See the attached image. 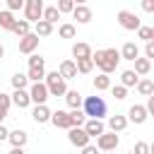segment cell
<instances>
[{
    "label": "cell",
    "mask_w": 154,
    "mask_h": 154,
    "mask_svg": "<svg viewBox=\"0 0 154 154\" xmlns=\"http://www.w3.org/2000/svg\"><path fill=\"white\" fill-rule=\"evenodd\" d=\"M140 5H142L144 12H149V14L154 12V0H140Z\"/></svg>",
    "instance_id": "41"
},
{
    "label": "cell",
    "mask_w": 154,
    "mask_h": 154,
    "mask_svg": "<svg viewBox=\"0 0 154 154\" xmlns=\"http://www.w3.org/2000/svg\"><path fill=\"white\" fill-rule=\"evenodd\" d=\"M10 106H12V96H10V94H2V91H0V108H2L5 113H7V111H10Z\"/></svg>",
    "instance_id": "39"
},
{
    "label": "cell",
    "mask_w": 154,
    "mask_h": 154,
    "mask_svg": "<svg viewBox=\"0 0 154 154\" xmlns=\"http://www.w3.org/2000/svg\"><path fill=\"white\" fill-rule=\"evenodd\" d=\"M55 5H58V10H60L63 14H67V12L72 14V10H75V5H77V2H75V0H58Z\"/></svg>",
    "instance_id": "35"
},
{
    "label": "cell",
    "mask_w": 154,
    "mask_h": 154,
    "mask_svg": "<svg viewBox=\"0 0 154 154\" xmlns=\"http://www.w3.org/2000/svg\"><path fill=\"white\" fill-rule=\"evenodd\" d=\"M144 55H147L149 60L154 58V38H152V41H147V46H144Z\"/></svg>",
    "instance_id": "42"
},
{
    "label": "cell",
    "mask_w": 154,
    "mask_h": 154,
    "mask_svg": "<svg viewBox=\"0 0 154 154\" xmlns=\"http://www.w3.org/2000/svg\"><path fill=\"white\" fill-rule=\"evenodd\" d=\"M149 152H152V154H154V142H152V144H149Z\"/></svg>",
    "instance_id": "49"
},
{
    "label": "cell",
    "mask_w": 154,
    "mask_h": 154,
    "mask_svg": "<svg viewBox=\"0 0 154 154\" xmlns=\"http://www.w3.org/2000/svg\"><path fill=\"white\" fill-rule=\"evenodd\" d=\"M135 152H137V154H147V152H149V144H147V142H137V144H135Z\"/></svg>",
    "instance_id": "43"
},
{
    "label": "cell",
    "mask_w": 154,
    "mask_h": 154,
    "mask_svg": "<svg viewBox=\"0 0 154 154\" xmlns=\"http://www.w3.org/2000/svg\"><path fill=\"white\" fill-rule=\"evenodd\" d=\"M75 2H77V5H84V2H87V0H75Z\"/></svg>",
    "instance_id": "50"
},
{
    "label": "cell",
    "mask_w": 154,
    "mask_h": 154,
    "mask_svg": "<svg viewBox=\"0 0 154 154\" xmlns=\"http://www.w3.org/2000/svg\"><path fill=\"white\" fill-rule=\"evenodd\" d=\"M147 118H149V111H147V106H142V103H132V106H130V111H128V120H130V123H135V125H142Z\"/></svg>",
    "instance_id": "10"
},
{
    "label": "cell",
    "mask_w": 154,
    "mask_h": 154,
    "mask_svg": "<svg viewBox=\"0 0 154 154\" xmlns=\"http://www.w3.org/2000/svg\"><path fill=\"white\" fill-rule=\"evenodd\" d=\"M135 72L142 77V75H149L152 72V60L149 58H135Z\"/></svg>",
    "instance_id": "22"
},
{
    "label": "cell",
    "mask_w": 154,
    "mask_h": 154,
    "mask_svg": "<svg viewBox=\"0 0 154 154\" xmlns=\"http://www.w3.org/2000/svg\"><path fill=\"white\" fill-rule=\"evenodd\" d=\"M29 19H17L14 22V26H12V34H17V36H24V34H29Z\"/></svg>",
    "instance_id": "32"
},
{
    "label": "cell",
    "mask_w": 154,
    "mask_h": 154,
    "mask_svg": "<svg viewBox=\"0 0 154 154\" xmlns=\"http://www.w3.org/2000/svg\"><path fill=\"white\" fill-rule=\"evenodd\" d=\"M152 79H154V77H152Z\"/></svg>",
    "instance_id": "52"
},
{
    "label": "cell",
    "mask_w": 154,
    "mask_h": 154,
    "mask_svg": "<svg viewBox=\"0 0 154 154\" xmlns=\"http://www.w3.org/2000/svg\"><path fill=\"white\" fill-rule=\"evenodd\" d=\"M51 123L55 125V128H63V130H70L75 123H72V116L67 113V111H53V116H51Z\"/></svg>",
    "instance_id": "11"
},
{
    "label": "cell",
    "mask_w": 154,
    "mask_h": 154,
    "mask_svg": "<svg viewBox=\"0 0 154 154\" xmlns=\"http://www.w3.org/2000/svg\"><path fill=\"white\" fill-rule=\"evenodd\" d=\"M60 14H63V12L58 10V5H53V7H46V10H43V19H48V22H53V24L60 19Z\"/></svg>",
    "instance_id": "33"
},
{
    "label": "cell",
    "mask_w": 154,
    "mask_h": 154,
    "mask_svg": "<svg viewBox=\"0 0 154 154\" xmlns=\"http://www.w3.org/2000/svg\"><path fill=\"white\" fill-rule=\"evenodd\" d=\"M120 58L135 63V58H140V48H137L132 41H128V43H123V48H120Z\"/></svg>",
    "instance_id": "16"
},
{
    "label": "cell",
    "mask_w": 154,
    "mask_h": 154,
    "mask_svg": "<svg viewBox=\"0 0 154 154\" xmlns=\"http://www.w3.org/2000/svg\"><path fill=\"white\" fill-rule=\"evenodd\" d=\"M72 17H75L79 24H87V22H91V17H94V14H91V10H89V7H87V2H84V5H75Z\"/></svg>",
    "instance_id": "15"
},
{
    "label": "cell",
    "mask_w": 154,
    "mask_h": 154,
    "mask_svg": "<svg viewBox=\"0 0 154 154\" xmlns=\"http://www.w3.org/2000/svg\"><path fill=\"white\" fill-rule=\"evenodd\" d=\"M137 36H140L144 43H147V41H152V38H154V34H152V26H140V29H137Z\"/></svg>",
    "instance_id": "37"
},
{
    "label": "cell",
    "mask_w": 154,
    "mask_h": 154,
    "mask_svg": "<svg viewBox=\"0 0 154 154\" xmlns=\"http://www.w3.org/2000/svg\"><path fill=\"white\" fill-rule=\"evenodd\" d=\"M24 2H26V0H7V7H10L12 12H17V10H24Z\"/></svg>",
    "instance_id": "40"
},
{
    "label": "cell",
    "mask_w": 154,
    "mask_h": 154,
    "mask_svg": "<svg viewBox=\"0 0 154 154\" xmlns=\"http://www.w3.org/2000/svg\"><path fill=\"white\" fill-rule=\"evenodd\" d=\"M67 140H70L72 147L82 149L84 144H89V132L84 130V125H72V128L67 130Z\"/></svg>",
    "instance_id": "4"
},
{
    "label": "cell",
    "mask_w": 154,
    "mask_h": 154,
    "mask_svg": "<svg viewBox=\"0 0 154 154\" xmlns=\"http://www.w3.org/2000/svg\"><path fill=\"white\" fill-rule=\"evenodd\" d=\"M29 94H31V103H46L48 96H51L46 82H34V84L29 87Z\"/></svg>",
    "instance_id": "8"
},
{
    "label": "cell",
    "mask_w": 154,
    "mask_h": 154,
    "mask_svg": "<svg viewBox=\"0 0 154 154\" xmlns=\"http://www.w3.org/2000/svg\"><path fill=\"white\" fill-rule=\"evenodd\" d=\"M70 116H72V123L75 125H84V120H87V111L84 108H72Z\"/></svg>",
    "instance_id": "34"
},
{
    "label": "cell",
    "mask_w": 154,
    "mask_h": 154,
    "mask_svg": "<svg viewBox=\"0 0 154 154\" xmlns=\"http://www.w3.org/2000/svg\"><path fill=\"white\" fill-rule=\"evenodd\" d=\"M38 65H46V58L36 55V53H29V67H38Z\"/></svg>",
    "instance_id": "38"
},
{
    "label": "cell",
    "mask_w": 154,
    "mask_h": 154,
    "mask_svg": "<svg viewBox=\"0 0 154 154\" xmlns=\"http://www.w3.org/2000/svg\"><path fill=\"white\" fill-rule=\"evenodd\" d=\"M34 31H36L38 36H51V34H53V22H48V19L41 17V19L36 22V29H34Z\"/></svg>",
    "instance_id": "24"
},
{
    "label": "cell",
    "mask_w": 154,
    "mask_h": 154,
    "mask_svg": "<svg viewBox=\"0 0 154 154\" xmlns=\"http://www.w3.org/2000/svg\"><path fill=\"white\" fill-rule=\"evenodd\" d=\"M91 58H94V65L101 70V72H116V67H118V63L123 60L120 58V51H116V48H101V51H96V53H91Z\"/></svg>",
    "instance_id": "1"
},
{
    "label": "cell",
    "mask_w": 154,
    "mask_h": 154,
    "mask_svg": "<svg viewBox=\"0 0 154 154\" xmlns=\"http://www.w3.org/2000/svg\"><path fill=\"white\" fill-rule=\"evenodd\" d=\"M111 91H113V96L118 99V101H123L125 96H128V87L120 82V84H116V87H111Z\"/></svg>",
    "instance_id": "36"
},
{
    "label": "cell",
    "mask_w": 154,
    "mask_h": 154,
    "mask_svg": "<svg viewBox=\"0 0 154 154\" xmlns=\"http://www.w3.org/2000/svg\"><path fill=\"white\" fill-rule=\"evenodd\" d=\"M46 84H48L51 96H65V91H67V84H65V77L60 75V70L46 72Z\"/></svg>",
    "instance_id": "3"
},
{
    "label": "cell",
    "mask_w": 154,
    "mask_h": 154,
    "mask_svg": "<svg viewBox=\"0 0 154 154\" xmlns=\"http://www.w3.org/2000/svg\"><path fill=\"white\" fill-rule=\"evenodd\" d=\"M96 149H99V147H94V144H84V147H82L84 154H96Z\"/></svg>",
    "instance_id": "45"
},
{
    "label": "cell",
    "mask_w": 154,
    "mask_h": 154,
    "mask_svg": "<svg viewBox=\"0 0 154 154\" xmlns=\"http://www.w3.org/2000/svg\"><path fill=\"white\" fill-rule=\"evenodd\" d=\"M137 91H140L142 96L154 94V79H140V82H137Z\"/></svg>",
    "instance_id": "31"
},
{
    "label": "cell",
    "mask_w": 154,
    "mask_h": 154,
    "mask_svg": "<svg viewBox=\"0 0 154 154\" xmlns=\"http://www.w3.org/2000/svg\"><path fill=\"white\" fill-rule=\"evenodd\" d=\"M5 118H7V113H5V111H2V108H0V123H2V120H5Z\"/></svg>",
    "instance_id": "47"
},
{
    "label": "cell",
    "mask_w": 154,
    "mask_h": 154,
    "mask_svg": "<svg viewBox=\"0 0 154 154\" xmlns=\"http://www.w3.org/2000/svg\"><path fill=\"white\" fill-rule=\"evenodd\" d=\"M118 24H120L123 29H128V31H137V29L142 26L140 17H137L135 12H130V10H120V12H118Z\"/></svg>",
    "instance_id": "5"
},
{
    "label": "cell",
    "mask_w": 154,
    "mask_h": 154,
    "mask_svg": "<svg viewBox=\"0 0 154 154\" xmlns=\"http://www.w3.org/2000/svg\"><path fill=\"white\" fill-rule=\"evenodd\" d=\"M84 130L89 132V137H99V135L106 130L103 118H89V120H84Z\"/></svg>",
    "instance_id": "13"
},
{
    "label": "cell",
    "mask_w": 154,
    "mask_h": 154,
    "mask_svg": "<svg viewBox=\"0 0 154 154\" xmlns=\"http://www.w3.org/2000/svg\"><path fill=\"white\" fill-rule=\"evenodd\" d=\"M0 58H5V48H2V43H0Z\"/></svg>",
    "instance_id": "48"
},
{
    "label": "cell",
    "mask_w": 154,
    "mask_h": 154,
    "mask_svg": "<svg viewBox=\"0 0 154 154\" xmlns=\"http://www.w3.org/2000/svg\"><path fill=\"white\" fill-rule=\"evenodd\" d=\"M152 34H154V26H152Z\"/></svg>",
    "instance_id": "51"
},
{
    "label": "cell",
    "mask_w": 154,
    "mask_h": 154,
    "mask_svg": "<svg viewBox=\"0 0 154 154\" xmlns=\"http://www.w3.org/2000/svg\"><path fill=\"white\" fill-rule=\"evenodd\" d=\"M7 137H10V130H7V128L0 123V142H2V140H7Z\"/></svg>",
    "instance_id": "46"
},
{
    "label": "cell",
    "mask_w": 154,
    "mask_h": 154,
    "mask_svg": "<svg viewBox=\"0 0 154 154\" xmlns=\"http://www.w3.org/2000/svg\"><path fill=\"white\" fill-rule=\"evenodd\" d=\"M14 22H17V19H14V14H12V10H10V7L0 12V26H2V29H7V31H12V26H14Z\"/></svg>",
    "instance_id": "23"
},
{
    "label": "cell",
    "mask_w": 154,
    "mask_h": 154,
    "mask_svg": "<svg viewBox=\"0 0 154 154\" xmlns=\"http://www.w3.org/2000/svg\"><path fill=\"white\" fill-rule=\"evenodd\" d=\"M147 111H149V116L154 118V94H149V96H147Z\"/></svg>",
    "instance_id": "44"
},
{
    "label": "cell",
    "mask_w": 154,
    "mask_h": 154,
    "mask_svg": "<svg viewBox=\"0 0 154 154\" xmlns=\"http://www.w3.org/2000/svg\"><path fill=\"white\" fill-rule=\"evenodd\" d=\"M94 89H96V91L111 89V77H108V72H99V75L94 77Z\"/></svg>",
    "instance_id": "21"
},
{
    "label": "cell",
    "mask_w": 154,
    "mask_h": 154,
    "mask_svg": "<svg viewBox=\"0 0 154 154\" xmlns=\"http://www.w3.org/2000/svg\"><path fill=\"white\" fill-rule=\"evenodd\" d=\"M7 140H10V144H12V147H22V149H24V147H26V142H29V135H26L24 130H12Z\"/></svg>",
    "instance_id": "17"
},
{
    "label": "cell",
    "mask_w": 154,
    "mask_h": 154,
    "mask_svg": "<svg viewBox=\"0 0 154 154\" xmlns=\"http://www.w3.org/2000/svg\"><path fill=\"white\" fill-rule=\"evenodd\" d=\"M118 142H120V140H118V135H116L113 130H111V132L103 130V132L96 137V147H99L101 152H113V149L118 147Z\"/></svg>",
    "instance_id": "9"
},
{
    "label": "cell",
    "mask_w": 154,
    "mask_h": 154,
    "mask_svg": "<svg viewBox=\"0 0 154 154\" xmlns=\"http://www.w3.org/2000/svg\"><path fill=\"white\" fill-rule=\"evenodd\" d=\"M72 55H75V58H89V55H91V46L77 41V43L72 46Z\"/></svg>",
    "instance_id": "25"
},
{
    "label": "cell",
    "mask_w": 154,
    "mask_h": 154,
    "mask_svg": "<svg viewBox=\"0 0 154 154\" xmlns=\"http://www.w3.org/2000/svg\"><path fill=\"white\" fill-rule=\"evenodd\" d=\"M82 108L87 111V118H103L108 113V106H106V101L101 96H87Z\"/></svg>",
    "instance_id": "2"
},
{
    "label": "cell",
    "mask_w": 154,
    "mask_h": 154,
    "mask_svg": "<svg viewBox=\"0 0 154 154\" xmlns=\"http://www.w3.org/2000/svg\"><path fill=\"white\" fill-rule=\"evenodd\" d=\"M10 82H12L14 89H26V84H29V75H24V72H14V75L10 77Z\"/></svg>",
    "instance_id": "28"
},
{
    "label": "cell",
    "mask_w": 154,
    "mask_h": 154,
    "mask_svg": "<svg viewBox=\"0 0 154 154\" xmlns=\"http://www.w3.org/2000/svg\"><path fill=\"white\" fill-rule=\"evenodd\" d=\"M94 70V58L89 55V58H77V72L79 75H89Z\"/></svg>",
    "instance_id": "26"
},
{
    "label": "cell",
    "mask_w": 154,
    "mask_h": 154,
    "mask_svg": "<svg viewBox=\"0 0 154 154\" xmlns=\"http://www.w3.org/2000/svg\"><path fill=\"white\" fill-rule=\"evenodd\" d=\"M12 103H14L17 108H26V106L31 103V94H29V89H14V94H12Z\"/></svg>",
    "instance_id": "14"
},
{
    "label": "cell",
    "mask_w": 154,
    "mask_h": 154,
    "mask_svg": "<svg viewBox=\"0 0 154 154\" xmlns=\"http://www.w3.org/2000/svg\"><path fill=\"white\" fill-rule=\"evenodd\" d=\"M63 99L67 101V106H70V108H79V106L84 103V99H82V94H79L77 89H67Z\"/></svg>",
    "instance_id": "19"
},
{
    "label": "cell",
    "mask_w": 154,
    "mask_h": 154,
    "mask_svg": "<svg viewBox=\"0 0 154 154\" xmlns=\"http://www.w3.org/2000/svg\"><path fill=\"white\" fill-rule=\"evenodd\" d=\"M29 79L31 82H41V79H46V65H38V67H29Z\"/></svg>",
    "instance_id": "30"
},
{
    "label": "cell",
    "mask_w": 154,
    "mask_h": 154,
    "mask_svg": "<svg viewBox=\"0 0 154 154\" xmlns=\"http://www.w3.org/2000/svg\"><path fill=\"white\" fill-rule=\"evenodd\" d=\"M60 75H63L65 79L77 77V60H63V63H60Z\"/></svg>",
    "instance_id": "18"
},
{
    "label": "cell",
    "mask_w": 154,
    "mask_h": 154,
    "mask_svg": "<svg viewBox=\"0 0 154 154\" xmlns=\"http://www.w3.org/2000/svg\"><path fill=\"white\" fill-rule=\"evenodd\" d=\"M128 123H130V120H128L125 116H118V113L108 118V128H111L113 132H123V130L128 128Z\"/></svg>",
    "instance_id": "20"
},
{
    "label": "cell",
    "mask_w": 154,
    "mask_h": 154,
    "mask_svg": "<svg viewBox=\"0 0 154 154\" xmlns=\"http://www.w3.org/2000/svg\"><path fill=\"white\" fill-rule=\"evenodd\" d=\"M43 0H26L24 2V14H26V19L31 22V24H36L41 17H43Z\"/></svg>",
    "instance_id": "6"
},
{
    "label": "cell",
    "mask_w": 154,
    "mask_h": 154,
    "mask_svg": "<svg viewBox=\"0 0 154 154\" xmlns=\"http://www.w3.org/2000/svg\"><path fill=\"white\" fill-rule=\"evenodd\" d=\"M38 34L36 31H29V34H24V36H19V53H24V55H29V53H34L36 48H38Z\"/></svg>",
    "instance_id": "7"
},
{
    "label": "cell",
    "mask_w": 154,
    "mask_h": 154,
    "mask_svg": "<svg viewBox=\"0 0 154 154\" xmlns=\"http://www.w3.org/2000/svg\"><path fill=\"white\" fill-rule=\"evenodd\" d=\"M75 34H77V29H75V24H70V22H65V24L58 26V36H60V38H75Z\"/></svg>",
    "instance_id": "29"
},
{
    "label": "cell",
    "mask_w": 154,
    "mask_h": 154,
    "mask_svg": "<svg viewBox=\"0 0 154 154\" xmlns=\"http://www.w3.org/2000/svg\"><path fill=\"white\" fill-rule=\"evenodd\" d=\"M120 82H123L125 87H137L140 75H137L135 70H125V72H120Z\"/></svg>",
    "instance_id": "27"
},
{
    "label": "cell",
    "mask_w": 154,
    "mask_h": 154,
    "mask_svg": "<svg viewBox=\"0 0 154 154\" xmlns=\"http://www.w3.org/2000/svg\"><path fill=\"white\" fill-rule=\"evenodd\" d=\"M51 111H48V106L46 103H36L34 106V111H31V118H34V123H38V125H43V123H48L51 120Z\"/></svg>",
    "instance_id": "12"
}]
</instances>
